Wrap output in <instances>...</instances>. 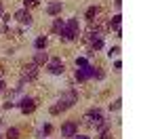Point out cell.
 <instances>
[{
	"instance_id": "19",
	"label": "cell",
	"mask_w": 158,
	"mask_h": 139,
	"mask_svg": "<svg viewBox=\"0 0 158 139\" xmlns=\"http://www.w3.org/2000/svg\"><path fill=\"white\" fill-rule=\"evenodd\" d=\"M120 103H122L120 99H116L114 103H112V105H110V108H112V110H118V108H120Z\"/></svg>"
},
{
	"instance_id": "17",
	"label": "cell",
	"mask_w": 158,
	"mask_h": 139,
	"mask_svg": "<svg viewBox=\"0 0 158 139\" xmlns=\"http://www.w3.org/2000/svg\"><path fill=\"white\" fill-rule=\"evenodd\" d=\"M76 65H78V67H85V65H89V61H86L85 57H78V59H76Z\"/></svg>"
},
{
	"instance_id": "9",
	"label": "cell",
	"mask_w": 158,
	"mask_h": 139,
	"mask_svg": "<svg viewBox=\"0 0 158 139\" xmlns=\"http://www.w3.org/2000/svg\"><path fill=\"white\" fill-rule=\"evenodd\" d=\"M76 133H78V125H76V122H65V125L61 126V135H63V137L72 139Z\"/></svg>"
},
{
	"instance_id": "16",
	"label": "cell",
	"mask_w": 158,
	"mask_h": 139,
	"mask_svg": "<svg viewBox=\"0 0 158 139\" xmlns=\"http://www.w3.org/2000/svg\"><path fill=\"white\" fill-rule=\"evenodd\" d=\"M25 9H34V6H38L40 4V0H23Z\"/></svg>"
},
{
	"instance_id": "12",
	"label": "cell",
	"mask_w": 158,
	"mask_h": 139,
	"mask_svg": "<svg viewBox=\"0 0 158 139\" xmlns=\"http://www.w3.org/2000/svg\"><path fill=\"white\" fill-rule=\"evenodd\" d=\"M61 9H63V6H61V2H51L49 6H47V13H49V15H59Z\"/></svg>"
},
{
	"instance_id": "27",
	"label": "cell",
	"mask_w": 158,
	"mask_h": 139,
	"mask_svg": "<svg viewBox=\"0 0 158 139\" xmlns=\"http://www.w3.org/2000/svg\"><path fill=\"white\" fill-rule=\"evenodd\" d=\"M0 139H2V135H0Z\"/></svg>"
},
{
	"instance_id": "6",
	"label": "cell",
	"mask_w": 158,
	"mask_h": 139,
	"mask_svg": "<svg viewBox=\"0 0 158 139\" xmlns=\"http://www.w3.org/2000/svg\"><path fill=\"white\" fill-rule=\"evenodd\" d=\"M15 105H19L23 114H32L34 110H36V99H32V97H23L19 103H15Z\"/></svg>"
},
{
	"instance_id": "21",
	"label": "cell",
	"mask_w": 158,
	"mask_h": 139,
	"mask_svg": "<svg viewBox=\"0 0 158 139\" xmlns=\"http://www.w3.org/2000/svg\"><path fill=\"white\" fill-rule=\"evenodd\" d=\"M42 133H44V135H49V133H51V125H44V129H42Z\"/></svg>"
},
{
	"instance_id": "18",
	"label": "cell",
	"mask_w": 158,
	"mask_h": 139,
	"mask_svg": "<svg viewBox=\"0 0 158 139\" xmlns=\"http://www.w3.org/2000/svg\"><path fill=\"white\" fill-rule=\"evenodd\" d=\"M118 53H120L118 47H112V49H110V57H114V55H118Z\"/></svg>"
},
{
	"instance_id": "7",
	"label": "cell",
	"mask_w": 158,
	"mask_h": 139,
	"mask_svg": "<svg viewBox=\"0 0 158 139\" xmlns=\"http://www.w3.org/2000/svg\"><path fill=\"white\" fill-rule=\"evenodd\" d=\"M91 76H93V65H85V67L76 70V80H78V82H85Z\"/></svg>"
},
{
	"instance_id": "24",
	"label": "cell",
	"mask_w": 158,
	"mask_h": 139,
	"mask_svg": "<svg viewBox=\"0 0 158 139\" xmlns=\"http://www.w3.org/2000/svg\"><path fill=\"white\" fill-rule=\"evenodd\" d=\"M114 4H116V9H120V6H122V0H114Z\"/></svg>"
},
{
	"instance_id": "20",
	"label": "cell",
	"mask_w": 158,
	"mask_h": 139,
	"mask_svg": "<svg viewBox=\"0 0 158 139\" xmlns=\"http://www.w3.org/2000/svg\"><path fill=\"white\" fill-rule=\"evenodd\" d=\"M13 105H15V103H13V101H6V103H2V108H4V110H11Z\"/></svg>"
},
{
	"instance_id": "26",
	"label": "cell",
	"mask_w": 158,
	"mask_h": 139,
	"mask_svg": "<svg viewBox=\"0 0 158 139\" xmlns=\"http://www.w3.org/2000/svg\"><path fill=\"white\" fill-rule=\"evenodd\" d=\"M0 13H2V2H0Z\"/></svg>"
},
{
	"instance_id": "15",
	"label": "cell",
	"mask_w": 158,
	"mask_h": 139,
	"mask_svg": "<svg viewBox=\"0 0 158 139\" xmlns=\"http://www.w3.org/2000/svg\"><path fill=\"white\" fill-rule=\"evenodd\" d=\"M6 139H19V131L15 129V126H11L9 131H6V135H4Z\"/></svg>"
},
{
	"instance_id": "11",
	"label": "cell",
	"mask_w": 158,
	"mask_h": 139,
	"mask_svg": "<svg viewBox=\"0 0 158 139\" xmlns=\"http://www.w3.org/2000/svg\"><path fill=\"white\" fill-rule=\"evenodd\" d=\"M34 47H36L38 51H44L47 47H49V38H47V36H38L36 42H34Z\"/></svg>"
},
{
	"instance_id": "13",
	"label": "cell",
	"mask_w": 158,
	"mask_h": 139,
	"mask_svg": "<svg viewBox=\"0 0 158 139\" xmlns=\"http://www.w3.org/2000/svg\"><path fill=\"white\" fill-rule=\"evenodd\" d=\"M97 17H99V6L86 9V19H89V21H93V19H97Z\"/></svg>"
},
{
	"instance_id": "14",
	"label": "cell",
	"mask_w": 158,
	"mask_h": 139,
	"mask_svg": "<svg viewBox=\"0 0 158 139\" xmlns=\"http://www.w3.org/2000/svg\"><path fill=\"white\" fill-rule=\"evenodd\" d=\"M63 27H65V23H63L61 19H55V21H53V27H51V32H53V34H61Z\"/></svg>"
},
{
	"instance_id": "4",
	"label": "cell",
	"mask_w": 158,
	"mask_h": 139,
	"mask_svg": "<svg viewBox=\"0 0 158 139\" xmlns=\"http://www.w3.org/2000/svg\"><path fill=\"white\" fill-rule=\"evenodd\" d=\"M38 78V65L36 63H27L21 67V82H32V80H36Z\"/></svg>"
},
{
	"instance_id": "5",
	"label": "cell",
	"mask_w": 158,
	"mask_h": 139,
	"mask_svg": "<svg viewBox=\"0 0 158 139\" xmlns=\"http://www.w3.org/2000/svg\"><path fill=\"white\" fill-rule=\"evenodd\" d=\"M47 63H49V65H47V70H49V74H53V76H59V74L65 72V65L61 63L59 57H55V59H51V61H47Z\"/></svg>"
},
{
	"instance_id": "28",
	"label": "cell",
	"mask_w": 158,
	"mask_h": 139,
	"mask_svg": "<svg viewBox=\"0 0 158 139\" xmlns=\"http://www.w3.org/2000/svg\"><path fill=\"white\" fill-rule=\"evenodd\" d=\"M0 122H2V120H0Z\"/></svg>"
},
{
	"instance_id": "2",
	"label": "cell",
	"mask_w": 158,
	"mask_h": 139,
	"mask_svg": "<svg viewBox=\"0 0 158 139\" xmlns=\"http://www.w3.org/2000/svg\"><path fill=\"white\" fill-rule=\"evenodd\" d=\"M78 34H80V25H78V19L74 17V19H70L68 23H65V27L61 30V40L63 42H72V40H76L78 38Z\"/></svg>"
},
{
	"instance_id": "10",
	"label": "cell",
	"mask_w": 158,
	"mask_h": 139,
	"mask_svg": "<svg viewBox=\"0 0 158 139\" xmlns=\"http://www.w3.org/2000/svg\"><path fill=\"white\" fill-rule=\"evenodd\" d=\"M47 61H49V55H47L44 51H38L36 55H34V61H32V63H36V65H44Z\"/></svg>"
},
{
	"instance_id": "3",
	"label": "cell",
	"mask_w": 158,
	"mask_h": 139,
	"mask_svg": "<svg viewBox=\"0 0 158 139\" xmlns=\"http://www.w3.org/2000/svg\"><path fill=\"white\" fill-rule=\"evenodd\" d=\"M82 120H85L86 126H95V129H97V126L103 122V114H101V110H89Z\"/></svg>"
},
{
	"instance_id": "8",
	"label": "cell",
	"mask_w": 158,
	"mask_h": 139,
	"mask_svg": "<svg viewBox=\"0 0 158 139\" xmlns=\"http://www.w3.org/2000/svg\"><path fill=\"white\" fill-rule=\"evenodd\" d=\"M15 19H17L21 25H32V15H30V11H27V9L17 11V13H15Z\"/></svg>"
},
{
	"instance_id": "23",
	"label": "cell",
	"mask_w": 158,
	"mask_h": 139,
	"mask_svg": "<svg viewBox=\"0 0 158 139\" xmlns=\"http://www.w3.org/2000/svg\"><path fill=\"white\" fill-rule=\"evenodd\" d=\"M2 76H4V63L0 61V78H2Z\"/></svg>"
},
{
	"instance_id": "22",
	"label": "cell",
	"mask_w": 158,
	"mask_h": 139,
	"mask_svg": "<svg viewBox=\"0 0 158 139\" xmlns=\"http://www.w3.org/2000/svg\"><path fill=\"white\" fill-rule=\"evenodd\" d=\"M72 139H91V137H86V135H78V133H76Z\"/></svg>"
},
{
	"instance_id": "1",
	"label": "cell",
	"mask_w": 158,
	"mask_h": 139,
	"mask_svg": "<svg viewBox=\"0 0 158 139\" xmlns=\"http://www.w3.org/2000/svg\"><path fill=\"white\" fill-rule=\"evenodd\" d=\"M76 101H78V93H76L74 88H70V91H65V93L59 97V101L51 108V114H53V116H57V114L65 112V110H70V108H72Z\"/></svg>"
},
{
	"instance_id": "25",
	"label": "cell",
	"mask_w": 158,
	"mask_h": 139,
	"mask_svg": "<svg viewBox=\"0 0 158 139\" xmlns=\"http://www.w3.org/2000/svg\"><path fill=\"white\" fill-rule=\"evenodd\" d=\"M4 88H6V84H4V82H2V80H0V93H2V91H4Z\"/></svg>"
}]
</instances>
